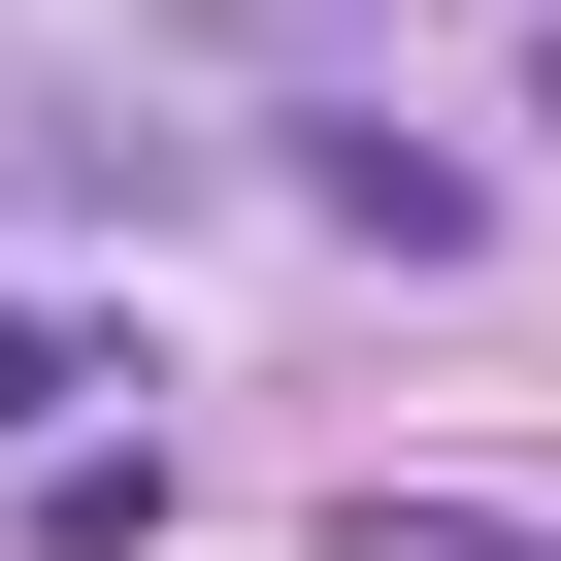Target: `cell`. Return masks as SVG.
Returning a JSON list of instances; mask_svg holds the SVG:
<instances>
[{
    "instance_id": "cell-1",
    "label": "cell",
    "mask_w": 561,
    "mask_h": 561,
    "mask_svg": "<svg viewBox=\"0 0 561 561\" xmlns=\"http://www.w3.org/2000/svg\"><path fill=\"white\" fill-rule=\"evenodd\" d=\"M298 198H331L364 264H462V231H495V165H462V133H298Z\"/></svg>"
},
{
    "instance_id": "cell-2",
    "label": "cell",
    "mask_w": 561,
    "mask_h": 561,
    "mask_svg": "<svg viewBox=\"0 0 561 561\" xmlns=\"http://www.w3.org/2000/svg\"><path fill=\"white\" fill-rule=\"evenodd\" d=\"M331 561H561V528H495V495H364Z\"/></svg>"
},
{
    "instance_id": "cell-3",
    "label": "cell",
    "mask_w": 561,
    "mask_h": 561,
    "mask_svg": "<svg viewBox=\"0 0 561 561\" xmlns=\"http://www.w3.org/2000/svg\"><path fill=\"white\" fill-rule=\"evenodd\" d=\"M67 397H100V364H67L34 298H0V462H67Z\"/></svg>"
}]
</instances>
